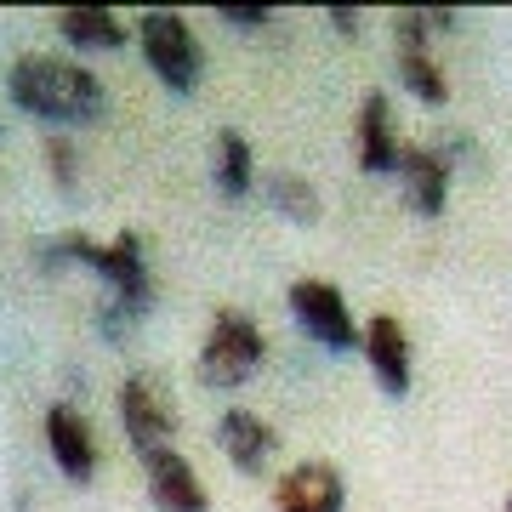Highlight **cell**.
<instances>
[{
	"label": "cell",
	"instance_id": "8fae6325",
	"mask_svg": "<svg viewBox=\"0 0 512 512\" xmlns=\"http://www.w3.org/2000/svg\"><path fill=\"white\" fill-rule=\"evenodd\" d=\"M143 478H148V501L160 512H211V490L194 473V461L183 450H154L143 456Z\"/></svg>",
	"mask_w": 512,
	"mask_h": 512
},
{
	"label": "cell",
	"instance_id": "5bb4252c",
	"mask_svg": "<svg viewBox=\"0 0 512 512\" xmlns=\"http://www.w3.org/2000/svg\"><path fill=\"white\" fill-rule=\"evenodd\" d=\"M217 444H222V456L234 461L239 473H268V461L279 456V433H274V421L268 416H256V410H222L217 421Z\"/></svg>",
	"mask_w": 512,
	"mask_h": 512
},
{
	"label": "cell",
	"instance_id": "9a60e30c",
	"mask_svg": "<svg viewBox=\"0 0 512 512\" xmlns=\"http://www.w3.org/2000/svg\"><path fill=\"white\" fill-rule=\"evenodd\" d=\"M211 177H217V194L228 205H239L256 188V154H251V137H245V131H234V126L217 131V160H211Z\"/></svg>",
	"mask_w": 512,
	"mask_h": 512
},
{
	"label": "cell",
	"instance_id": "3957f363",
	"mask_svg": "<svg viewBox=\"0 0 512 512\" xmlns=\"http://www.w3.org/2000/svg\"><path fill=\"white\" fill-rule=\"evenodd\" d=\"M137 46H143L148 69L160 74V86H171V92H194L200 86V40H194V23L183 18V12H165V6H154V12H143L137 18Z\"/></svg>",
	"mask_w": 512,
	"mask_h": 512
},
{
	"label": "cell",
	"instance_id": "6da1fadb",
	"mask_svg": "<svg viewBox=\"0 0 512 512\" xmlns=\"http://www.w3.org/2000/svg\"><path fill=\"white\" fill-rule=\"evenodd\" d=\"M6 97L23 114H35L46 126H92L109 114V92L86 63L74 57H46V52H23L6 69Z\"/></svg>",
	"mask_w": 512,
	"mask_h": 512
},
{
	"label": "cell",
	"instance_id": "52a82bcc",
	"mask_svg": "<svg viewBox=\"0 0 512 512\" xmlns=\"http://www.w3.org/2000/svg\"><path fill=\"white\" fill-rule=\"evenodd\" d=\"M120 427H126L137 461L154 456V450H171V433H177V404L154 376H126L120 387Z\"/></svg>",
	"mask_w": 512,
	"mask_h": 512
},
{
	"label": "cell",
	"instance_id": "4fadbf2b",
	"mask_svg": "<svg viewBox=\"0 0 512 512\" xmlns=\"http://www.w3.org/2000/svg\"><path fill=\"white\" fill-rule=\"evenodd\" d=\"M450 165L439 160L433 143H404L399 154V188H404V205L416 217H444V200H450Z\"/></svg>",
	"mask_w": 512,
	"mask_h": 512
},
{
	"label": "cell",
	"instance_id": "9c48e42d",
	"mask_svg": "<svg viewBox=\"0 0 512 512\" xmlns=\"http://www.w3.org/2000/svg\"><path fill=\"white\" fill-rule=\"evenodd\" d=\"M365 365L370 376H376V387H382L387 399H404L410 393V376H416V353H410V330H404V319H393V313H376L365 325Z\"/></svg>",
	"mask_w": 512,
	"mask_h": 512
},
{
	"label": "cell",
	"instance_id": "ba28073f",
	"mask_svg": "<svg viewBox=\"0 0 512 512\" xmlns=\"http://www.w3.org/2000/svg\"><path fill=\"white\" fill-rule=\"evenodd\" d=\"M353 154H359V171L370 177H399V154H404V137H399V120H393V97L370 86L359 97V120H353Z\"/></svg>",
	"mask_w": 512,
	"mask_h": 512
},
{
	"label": "cell",
	"instance_id": "7a4b0ae2",
	"mask_svg": "<svg viewBox=\"0 0 512 512\" xmlns=\"http://www.w3.org/2000/svg\"><path fill=\"white\" fill-rule=\"evenodd\" d=\"M262 359H268V336H262V325H256L251 313L222 308L217 319H211V330H205L200 382L217 387V393H234V387H245L256 370H262Z\"/></svg>",
	"mask_w": 512,
	"mask_h": 512
},
{
	"label": "cell",
	"instance_id": "ac0fdd59",
	"mask_svg": "<svg viewBox=\"0 0 512 512\" xmlns=\"http://www.w3.org/2000/svg\"><path fill=\"white\" fill-rule=\"evenodd\" d=\"M131 325H137V313L131 308H120V302H97V330H103V342H109V348H126L131 342Z\"/></svg>",
	"mask_w": 512,
	"mask_h": 512
},
{
	"label": "cell",
	"instance_id": "277c9868",
	"mask_svg": "<svg viewBox=\"0 0 512 512\" xmlns=\"http://www.w3.org/2000/svg\"><path fill=\"white\" fill-rule=\"evenodd\" d=\"M80 268H92V274L109 285L114 302H120V308H131L137 319L154 308V274H148V251H143V234H137V228H120L109 245L86 239Z\"/></svg>",
	"mask_w": 512,
	"mask_h": 512
},
{
	"label": "cell",
	"instance_id": "7c38bea8",
	"mask_svg": "<svg viewBox=\"0 0 512 512\" xmlns=\"http://www.w3.org/2000/svg\"><path fill=\"white\" fill-rule=\"evenodd\" d=\"M40 427H46V450H52L57 473L74 478V484H92V473H97V439H92V421L80 416L74 404H52Z\"/></svg>",
	"mask_w": 512,
	"mask_h": 512
},
{
	"label": "cell",
	"instance_id": "ffe728a7",
	"mask_svg": "<svg viewBox=\"0 0 512 512\" xmlns=\"http://www.w3.org/2000/svg\"><path fill=\"white\" fill-rule=\"evenodd\" d=\"M433 148H439V160L450 165V171H461V165L478 160V143L467 137V131H439V137H433Z\"/></svg>",
	"mask_w": 512,
	"mask_h": 512
},
{
	"label": "cell",
	"instance_id": "30bf717a",
	"mask_svg": "<svg viewBox=\"0 0 512 512\" xmlns=\"http://www.w3.org/2000/svg\"><path fill=\"white\" fill-rule=\"evenodd\" d=\"M348 507V478L330 461H296L274 484V512H342Z\"/></svg>",
	"mask_w": 512,
	"mask_h": 512
},
{
	"label": "cell",
	"instance_id": "8992f818",
	"mask_svg": "<svg viewBox=\"0 0 512 512\" xmlns=\"http://www.w3.org/2000/svg\"><path fill=\"white\" fill-rule=\"evenodd\" d=\"M291 313H296V325L330 353H353L359 342H365L359 319L348 313V296L336 291L330 279H296L291 285Z\"/></svg>",
	"mask_w": 512,
	"mask_h": 512
},
{
	"label": "cell",
	"instance_id": "44dd1931",
	"mask_svg": "<svg viewBox=\"0 0 512 512\" xmlns=\"http://www.w3.org/2000/svg\"><path fill=\"white\" fill-rule=\"evenodd\" d=\"M217 18L228 29H262V23H274V6H234V0H222Z\"/></svg>",
	"mask_w": 512,
	"mask_h": 512
},
{
	"label": "cell",
	"instance_id": "7402d4cb",
	"mask_svg": "<svg viewBox=\"0 0 512 512\" xmlns=\"http://www.w3.org/2000/svg\"><path fill=\"white\" fill-rule=\"evenodd\" d=\"M325 23L330 29H336V35H359V29H365V12H359V6H325Z\"/></svg>",
	"mask_w": 512,
	"mask_h": 512
},
{
	"label": "cell",
	"instance_id": "5b68a950",
	"mask_svg": "<svg viewBox=\"0 0 512 512\" xmlns=\"http://www.w3.org/2000/svg\"><path fill=\"white\" fill-rule=\"evenodd\" d=\"M393 57H399L404 92L416 97V103H427V109H444L450 103V80H444L439 57H433V29L421 23V6L393 12Z\"/></svg>",
	"mask_w": 512,
	"mask_h": 512
},
{
	"label": "cell",
	"instance_id": "2e32d148",
	"mask_svg": "<svg viewBox=\"0 0 512 512\" xmlns=\"http://www.w3.org/2000/svg\"><path fill=\"white\" fill-rule=\"evenodd\" d=\"M52 23H57V35L74 40V46H86V52H114V46H126V23H120V12H109V6H63Z\"/></svg>",
	"mask_w": 512,
	"mask_h": 512
},
{
	"label": "cell",
	"instance_id": "603a6c76",
	"mask_svg": "<svg viewBox=\"0 0 512 512\" xmlns=\"http://www.w3.org/2000/svg\"><path fill=\"white\" fill-rule=\"evenodd\" d=\"M501 512H512V490H507V507H501Z\"/></svg>",
	"mask_w": 512,
	"mask_h": 512
},
{
	"label": "cell",
	"instance_id": "d6986e66",
	"mask_svg": "<svg viewBox=\"0 0 512 512\" xmlns=\"http://www.w3.org/2000/svg\"><path fill=\"white\" fill-rule=\"evenodd\" d=\"M46 171H52V183L69 194L80 183V165H74V143L69 137H46Z\"/></svg>",
	"mask_w": 512,
	"mask_h": 512
},
{
	"label": "cell",
	"instance_id": "e0dca14e",
	"mask_svg": "<svg viewBox=\"0 0 512 512\" xmlns=\"http://www.w3.org/2000/svg\"><path fill=\"white\" fill-rule=\"evenodd\" d=\"M262 194H268V205H274L285 222H296V228H313L319 222V188L302 177V171H291V165H279V171H268L262 177Z\"/></svg>",
	"mask_w": 512,
	"mask_h": 512
}]
</instances>
